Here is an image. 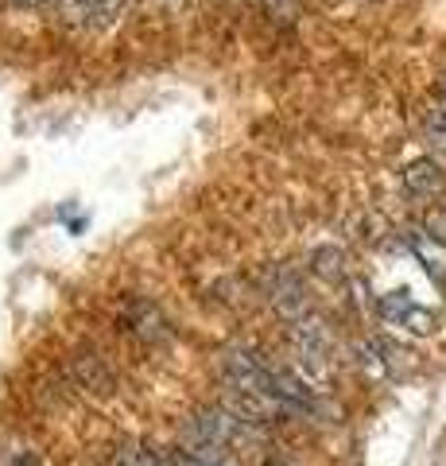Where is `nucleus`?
<instances>
[{"label": "nucleus", "mask_w": 446, "mask_h": 466, "mask_svg": "<svg viewBox=\"0 0 446 466\" xmlns=\"http://www.w3.org/2000/svg\"><path fill=\"white\" fill-rule=\"evenodd\" d=\"M423 140L431 144V152L446 156V109L439 106V101L427 109V121H423Z\"/></svg>", "instance_id": "6"}, {"label": "nucleus", "mask_w": 446, "mask_h": 466, "mask_svg": "<svg viewBox=\"0 0 446 466\" xmlns=\"http://www.w3.org/2000/svg\"><path fill=\"white\" fill-rule=\"evenodd\" d=\"M16 5H35V0H16Z\"/></svg>", "instance_id": "11"}, {"label": "nucleus", "mask_w": 446, "mask_h": 466, "mask_svg": "<svg viewBox=\"0 0 446 466\" xmlns=\"http://www.w3.org/2000/svg\"><path fill=\"white\" fill-rule=\"evenodd\" d=\"M439 106L446 109V75H442V97H439Z\"/></svg>", "instance_id": "10"}, {"label": "nucleus", "mask_w": 446, "mask_h": 466, "mask_svg": "<svg viewBox=\"0 0 446 466\" xmlns=\"http://www.w3.org/2000/svg\"><path fill=\"white\" fill-rule=\"evenodd\" d=\"M124 323L133 334H140L144 342H155V339H164L167 334V323H164V315L152 308L148 299H128L124 303Z\"/></svg>", "instance_id": "4"}, {"label": "nucleus", "mask_w": 446, "mask_h": 466, "mask_svg": "<svg viewBox=\"0 0 446 466\" xmlns=\"http://www.w3.org/2000/svg\"><path fill=\"white\" fill-rule=\"evenodd\" d=\"M0 466H39L32 451H8L5 459H0Z\"/></svg>", "instance_id": "7"}, {"label": "nucleus", "mask_w": 446, "mask_h": 466, "mask_svg": "<svg viewBox=\"0 0 446 466\" xmlns=\"http://www.w3.org/2000/svg\"><path fill=\"white\" fill-rule=\"evenodd\" d=\"M311 268L319 272L322 280H345V257H342V249H334V245H322V249H314Z\"/></svg>", "instance_id": "5"}, {"label": "nucleus", "mask_w": 446, "mask_h": 466, "mask_svg": "<svg viewBox=\"0 0 446 466\" xmlns=\"http://www.w3.org/2000/svg\"><path fill=\"white\" fill-rule=\"evenodd\" d=\"M404 245H408V253L423 265V272L431 276V280H435L439 288H446V241L439 238V233H431L427 226H408Z\"/></svg>", "instance_id": "2"}, {"label": "nucleus", "mask_w": 446, "mask_h": 466, "mask_svg": "<svg viewBox=\"0 0 446 466\" xmlns=\"http://www.w3.org/2000/svg\"><path fill=\"white\" fill-rule=\"evenodd\" d=\"M261 466H292V462H287V459H264Z\"/></svg>", "instance_id": "9"}, {"label": "nucleus", "mask_w": 446, "mask_h": 466, "mask_svg": "<svg viewBox=\"0 0 446 466\" xmlns=\"http://www.w3.org/2000/svg\"><path fill=\"white\" fill-rule=\"evenodd\" d=\"M404 187L415 198H439L446 195V167L435 156H420L404 167Z\"/></svg>", "instance_id": "3"}, {"label": "nucleus", "mask_w": 446, "mask_h": 466, "mask_svg": "<svg viewBox=\"0 0 446 466\" xmlns=\"http://www.w3.org/2000/svg\"><path fill=\"white\" fill-rule=\"evenodd\" d=\"M372 315H377L384 327L404 330V334H431L439 327L435 311L423 308L420 299H411L408 291H384V296H377L372 299Z\"/></svg>", "instance_id": "1"}, {"label": "nucleus", "mask_w": 446, "mask_h": 466, "mask_svg": "<svg viewBox=\"0 0 446 466\" xmlns=\"http://www.w3.org/2000/svg\"><path fill=\"white\" fill-rule=\"evenodd\" d=\"M427 229H431V233H439V238L446 241V210H439V214H431V222H427Z\"/></svg>", "instance_id": "8"}]
</instances>
